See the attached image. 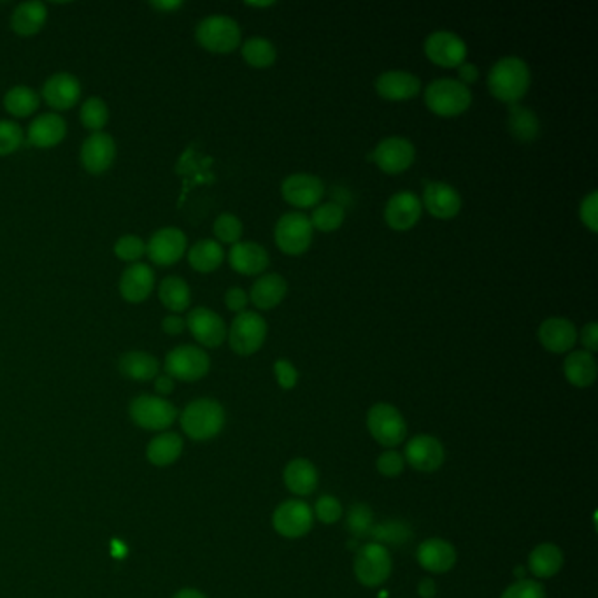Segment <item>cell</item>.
Returning <instances> with one entry per match:
<instances>
[{
	"label": "cell",
	"instance_id": "cell-47",
	"mask_svg": "<svg viewBox=\"0 0 598 598\" xmlns=\"http://www.w3.org/2000/svg\"><path fill=\"white\" fill-rule=\"evenodd\" d=\"M321 523L334 525L342 518V503L339 502L332 495H323L316 501L314 512H312Z\"/></svg>",
	"mask_w": 598,
	"mask_h": 598
},
{
	"label": "cell",
	"instance_id": "cell-7",
	"mask_svg": "<svg viewBox=\"0 0 598 598\" xmlns=\"http://www.w3.org/2000/svg\"><path fill=\"white\" fill-rule=\"evenodd\" d=\"M130 420L144 431H166L174 425L179 412L172 402L158 395H139L128 406Z\"/></svg>",
	"mask_w": 598,
	"mask_h": 598
},
{
	"label": "cell",
	"instance_id": "cell-23",
	"mask_svg": "<svg viewBox=\"0 0 598 598\" xmlns=\"http://www.w3.org/2000/svg\"><path fill=\"white\" fill-rule=\"evenodd\" d=\"M228 264L240 276H260L270 264V257L262 244L240 240L230 248Z\"/></svg>",
	"mask_w": 598,
	"mask_h": 598
},
{
	"label": "cell",
	"instance_id": "cell-60",
	"mask_svg": "<svg viewBox=\"0 0 598 598\" xmlns=\"http://www.w3.org/2000/svg\"><path fill=\"white\" fill-rule=\"evenodd\" d=\"M246 5L249 7H258V9H264V7H272L274 2H246Z\"/></svg>",
	"mask_w": 598,
	"mask_h": 598
},
{
	"label": "cell",
	"instance_id": "cell-18",
	"mask_svg": "<svg viewBox=\"0 0 598 598\" xmlns=\"http://www.w3.org/2000/svg\"><path fill=\"white\" fill-rule=\"evenodd\" d=\"M404 461L420 472H435L442 467L446 453L444 446L437 437L416 435L406 444Z\"/></svg>",
	"mask_w": 598,
	"mask_h": 598
},
{
	"label": "cell",
	"instance_id": "cell-22",
	"mask_svg": "<svg viewBox=\"0 0 598 598\" xmlns=\"http://www.w3.org/2000/svg\"><path fill=\"white\" fill-rule=\"evenodd\" d=\"M421 206L437 219H453L461 211V197L444 181H429L423 190Z\"/></svg>",
	"mask_w": 598,
	"mask_h": 598
},
{
	"label": "cell",
	"instance_id": "cell-53",
	"mask_svg": "<svg viewBox=\"0 0 598 598\" xmlns=\"http://www.w3.org/2000/svg\"><path fill=\"white\" fill-rule=\"evenodd\" d=\"M581 342L584 346V351L595 355L598 351V325L597 321H590L581 330Z\"/></svg>",
	"mask_w": 598,
	"mask_h": 598
},
{
	"label": "cell",
	"instance_id": "cell-15",
	"mask_svg": "<svg viewBox=\"0 0 598 598\" xmlns=\"http://www.w3.org/2000/svg\"><path fill=\"white\" fill-rule=\"evenodd\" d=\"M281 195L287 204L297 209H311L321 202L325 185L318 176L297 172L283 179Z\"/></svg>",
	"mask_w": 598,
	"mask_h": 598
},
{
	"label": "cell",
	"instance_id": "cell-43",
	"mask_svg": "<svg viewBox=\"0 0 598 598\" xmlns=\"http://www.w3.org/2000/svg\"><path fill=\"white\" fill-rule=\"evenodd\" d=\"M374 525H376L374 512L367 503H355L350 507V511L346 514V528L353 537H357V539L370 537V532Z\"/></svg>",
	"mask_w": 598,
	"mask_h": 598
},
{
	"label": "cell",
	"instance_id": "cell-2",
	"mask_svg": "<svg viewBox=\"0 0 598 598\" xmlns=\"http://www.w3.org/2000/svg\"><path fill=\"white\" fill-rule=\"evenodd\" d=\"M183 431L197 442L218 437L225 427V409L215 399H197L179 414Z\"/></svg>",
	"mask_w": 598,
	"mask_h": 598
},
{
	"label": "cell",
	"instance_id": "cell-32",
	"mask_svg": "<svg viewBox=\"0 0 598 598\" xmlns=\"http://www.w3.org/2000/svg\"><path fill=\"white\" fill-rule=\"evenodd\" d=\"M563 374L575 388H588L597 380V360L584 350L571 351L563 361Z\"/></svg>",
	"mask_w": 598,
	"mask_h": 598
},
{
	"label": "cell",
	"instance_id": "cell-41",
	"mask_svg": "<svg viewBox=\"0 0 598 598\" xmlns=\"http://www.w3.org/2000/svg\"><path fill=\"white\" fill-rule=\"evenodd\" d=\"M311 225L314 230H319L323 234H330L342 227L346 219V211L337 202H327L321 206H316L312 211Z\"/></svg>",
	"mask_w": 598,
	"mask_h": 598
},
{
	"label": "cell",
	"instance_id": "cell-48",
	"mask_svg": "<svg viewBox=\"0 0 598 598\" xmlns=\"http://www.w3.org/2000/svg\"><path fill=\"white\" fill-rule=\"evenodd\" d=\"M579 219L581 223L592 232L597 234L598 232V192L588 193L581 204H579Z\"/></svg>",
	"mask_w": 598,
	"mask_h": 598
},
{
	"label": "cell",
	"instance_id": "cell-38",
	"mask_svg": "<svg viewBox=\"0 0 598 598\" xmlns=\"http://www.w3.org/2000/svg\"><path fill=\"white\" fill-rule=\"evenodd\" d=\"M240 56L253 69H269L278 60V49L265 37H249L240 46Z\"/></svg>",
	"mask_w": 598,
	"mask_h": 598
},
{
	"label": "cell",
	"instance_id": "cell-17",
	"mask_svg": "<svg viewBox=\"0 0 598 598\" xmlns=\"http://www.w3.org/2000/svg\"><path fill=\"white\" fill-rule=\"evenodd\" d=\"M187 329L200 346L209 350L219 348L227 340V325L223 318L209 308H195L188 312Z\"/></svg>",
	"mask_w": 598,
	"mask_h": 598
},
{
	"label": "cell",
	"instance_id": "cell-31",
	"mask_svg": "<svg viewBox=\"0 0 598 598\" xmlns=\"http://www.w3.org/2000/svg\"><path fill=\"white\" fill-rule=\"evenodd\" d=\"M283 479H285L288 490L293 495L308 497V495H311L316 492L319 476H318L316 467L312 465L309 460L295 458L285 467Z\"/></svg>",
	"mask_w": 598,
	"mask_h": 598
},
{
	"label": "cell",
	"instance_id": "cell-8",
	"mask_svg": "<svg viewBox=\"0 0 598 598\" xmlns=\"http://www.w3.org/2000/svg\"><path fill=\"white\" fill-rule=\"evenodd\" d=\"M312 228L309 216L293 211L281 216L274 228V240L281 253L288 257H300L311 248Z\"/></svg>",
	"mask_w": 598,
	"mask_h": 598
},
{
	"label": "cell",
	"instance_id": "cell-54",
	"mask_svg": "<svg viewBox=\"0 0 598 598\" xmlns=\"http://www.w3.org/2000/svg\"><path fill=\"white\" fill-rule=\"evenodd\" d=\"M162 329L167 335H181L187 329V319L179 314H168L162 321Z\"/></svg>",
	"mask_w": 598,
	"mask_h": 598
},
{
	"label": "cell",
	"instance_id": "cell-35",
	"mask_svg": "<svg viewBox=\"0 0 598 598\" xmlns=\"http://www.w3.org/2000/svg\"><path fill=\"white\" fill-rule=\"evenodd\" d=\"M562 567H563V552L551 542L539 544L528 556L530 573L541 579H548L558 574Z\"/></svg>",
	"mask_w": 598,
	"mask_h": 598
},
{
	"label": "cell",
	"instance_id": "cell-26",
	"mask_svg": "<svg viewBox=\"0 0 598 598\" xmlns=\"http://www.w3.org/2000/svg\"><path fill=\"white\" fill-rule=\"evenodd\" d=\"M418 563L433 574L450 573L456 563L455 546L444 539H427L416 551Z\"/></svg>",
	"mask_w": 598,
	"mask_h": 598
},
{
	"label": "cell",
	"instance_id": "cell-29",
	"mask_svg": "<svg viewBox=\"0 0 598 598\" xmlns=\"http://www.w3.org/2000/svg\"><path fill=\"white\" fill-rule=\"evenodd\" d=\"M48 20V9L43 2L28 0L16 5L11 15V30L22 37L35 35L43 30Z\"/></svg>",
	"mask_w": 598,
	"mask_h": 598
},
{
	"label": "cell",
	"instance_id": "cell-21",
	"mask_svg": "<svg viewBox=\"0 0 598 598\" xmlns=\"http://www.w3.org/2000/svg\"><path fill=\"white\" fill-rule=\"evenodd\" d=\"M41 98L53 111H69L81 98V83L69 72H56L43 85Z\"/></svg>",
	"mask_w": 598,
	"mask_h": 598
},
{
	"label": "cell",
	"instance_id": "cell-51",
	"mask_svg": "<svg viewBox=\"0 0 598 598\" xmlns=\"http://www.w3.org/2000/svg\"><path fill=\"white\" fill-rule=\"evenodd\" d=\"M274 376L283 390H293L299 383V372L289 360L281 359L274 363Z\"/></svg>",
	"mask_w": 598,
	"mask_h": 598
},
{
	"label": "cell",
	"instance_id": "cell-37",
	"mask_svg": "<svg viewBox=\"0 0 598 598\" xmlns=\"http://www.w3.org/2000/svg\"><path fill=\"white\" fill-rule=\"evenodd\" d=\"M158 299L166 309L174 314H179L190 308L192 291L183 278L168 276L158 285Z\"/></svg>",
	"mask_w": 598,
	"mask_h": 598
},
{
	"label": "cell",
	"instance_id": "cell-50",
	"mask_svg": "<svg viewBox=\"0 0 598 598\" xmlns=\"http://www.w3.org/2000/svg\"><path fill=\"white\" fill-rule=\"evenodd\" d=\"M378 471L386 476V478H397L404 472V456L397 451H384L383 455L378 458Z\"/></svg>",
	"mask_w": 598,
	"mask_h": 598
},
{
	"label": "cell",
	"instance_id": "cell-55",
	"mask_svg": "<svg viewBox=\"0 0 598 598\" xmlns=\"http://www.w3.org/2000/svg\"><path fill=\"white\" fill-rule=\"evenodd\" d=\"M478 66H474V64H461V66L458 67V81H460L461 85H465L467 88H469L471 85L478 83Z\"/></svg>",
	"mask_w": 598,
	"mask_h": 598
},
{
	"label": "cell",
	"instance_id": "cell-5",
	"mask_svg": "<svg viewBox=\"0 0 598 598\" xmlns=\"http://www.w3.org/2000/svg\"><path fill=\"white\" fill-rule=\"evenodd\" d=\"M267 339V321L260 312L242 311L227 330L230 350L239 357H251L262 350Z\"/></svg>",
	"mask_w": 598,
	"mask_h": 598
},
{
	"label": "cell",
	"instance_id": "cell-3",
	"mask_svg": "<svg viewBox=\"0 0 598 598\" xmlns=\"http://www.w3.org/2000/svg\"><path fill=\"white\" fill-rule=\"evenodd\" d=\"M425 106L435 117L456 118L472 106V92L458 79L441 77L425 88Z\"/></svg>",
	"mask_w": 598,
	"mask_h": 598
},
{
	"label": "cell",
	"instance_id": "cell-36",
	"mask_svg": "<svg viewBox=\"0 0 598 598\" xmlns=\"http://www.w3.org/2000/svg\"><path fill=\"white\" fill-rule=\"evenodd\" d=\"M225 260L223 246L215 239H202L195 242L188 251V262L193 270L200 274H209L218 270Z\"/></svg>",
	"mask_w": 598,
	"mask_h": 598
},
{
	"label": "cell",
	"instance_id": "cell-52",
	"mask_svg": "<svg viewBox=\"0 0 598 598\" xmlns=\"http://www.w3.org/2000/svg\"><path fill=\"white\" fill-rule=\"evenodd\" d=\"M248 302H249V297H248V293L242 288L234 287L227 289V293H225V306H227L228 311L238 312V314L246 311Z\"/></svg>",
	"mask_w": 598,
	"mask_h": 598
},
{
	"label": "cell",
	"instance_id": "cell-25",
	"mask_svg": "<svg viewBox=\"0 0 598 598\" xmlns=\"http://www.w3.org/2000/svg\"><path fill=\"white\" fill-rule=\"evenodd\" d=\"M155 289V272L149 265L137 264L128 265L120 279L121 297L130 304H141L149 299V295Z\"/></svg>",
	"mask_w": 598,
	"mask_h": 598
},
{
	"label": "cell",
	"instance_id": "cell-27",
	"mask_svg": "<svg viewBox=\"0 0 598 598\" xmlns=\"http://www.w3.org/2000/svg\"><path fill=\"white\" fill-rule=\"evenodd\" d=\"M67 136V123L58 113L39 115L26 130L28 143L39 149H48L62 143Z\"/></svg>",
	"mask_w": 598,
	"mask_h": 598
},
{
	"label": "cell",
	"instance_id": "cell-10",
	"mask_svg": "<svg viewBox=\"0 0 598 598\" xmlns=\"http://www.w3.org/2000/svg\"><path fill=\"white\" fill-rule=\"evenodd\" d=\"M425 56L433 66L442 69H458L467 60L465 41L450 30H437L425 39Z\"/></svg>",
	"mask_w": 598,
	"mask_h": 598
},
{
	"label": "cell",
	"instance_id": "cell-45",
	"mask_svg": "<svg viewBox=\"0 0 598 598\" xmlns=\"http://www.w3.org/2000/svg\"><path fill=\"white\" fill-rule=\"evenodd\" d=\"M115 255L121 262L137 264L146 255V242L139 236H121L115 244Z\"/></svg>",
	"mask_w": 598,
	"mask_h": 598
},
{
	"label": "cell",
	"instance_id": "cell-57",
	"mask_svg": "<svg viewBox=\"0 0 598 598\" xmlns=\"http://www.w3.org/2000/svg\"><path fill=\"white\" fill-rule=\"evenodd\" d=\"M418 593H420V597L421 598H433L435 597V593H437V586H435V583L431 579H423L420 583V586H418Z\"/></svg>",
	"mask_w": 598,
	"mask_h": 598
},
{
	"label": "cell",
	"instance_id": "cell-1",
	"mask_svg": "<svg viewBox=\"0 0 598 598\" xmlns=\"http://www.w3.org/2000/svg\"><path fill=\"white\" fill-rule=\"evenodd\" d=\"M532 83V74L527 62L520 56L501 58L488 74V90L503 104H518L527 96Z\"/></svg>",
	"mask_w": 598,
	"mask_h": 598
},
{
	"label": "cell",
	"instance_id": "cell-19",
	"mask_svg": "<svg viewBox=\"0 0 598 598\" xmlns=\"http://www.w3.org/2000/svg\"><path fill=\"white\" fill-rule=\"evenodd\" d=\"M537 339L546 351L552 355H565L574 348L579 334L571 319L552 316L539 325Z\"/></svg>",
	"mask_w": 598,
	"mask_h": 598
},
{
	"label": "cell",
	"instance_id": "cell-24",
	"mask_svg": "<svg viewBox=\"0 0 598 598\" xmlns=\"http://www.w3.org/2000/svg\"><path fill=\"white\" fill-rule=\"evenodd\" d=\"M378 96L390 102H406L421 92L418 76L407 71H386L376 79Z\"/></svg>",
	"mask_w": 598,
	"mask_h": 598
},
{
	"label": "cell",
	"instance_id": "cell-56",
	"mask_svg": "<svg viewBox=\"0 0 598 598\" xmlns=\"http://www.w3.org/2000/svg\"><path fill=\"white\" fill-rule=\"evenodd\" d=\"M155 391L158 393V397H167L174 391V380L167 376V374H158L155 378Z\"/></svg>",
	"mask_w": 598,
	"mask_h": 598
},
{
	"label": "cell",
	"instance_id": "cell-9",
	"mask_svg": "<svg viewBox=\"0 0 598 598\" xmlns=\"http://www.w3.org/2000/svg\"><path fill=\"white\" fill-rule=\"evenodd\" d=\"M367 429L384 448H397L406 441L407 425L402 412L386 402L369 409Z\"/></svg>",
	"mask_w": 598,
	"mask_h": 598
},
{
	"label": "cell",
	"instance_id": "cell-20",
	"mask_svg": "<svg viewBox=\"0 0 598 598\" xmlns=\"http://www.w3.org/2000/svg\"><path fill=\"white\" fill-rule=\"evenodd\" d=\"M81 166L90 174H104L115 164L117 143L106 132H96L81 146Z\"/></svg>",
	"mask_w": 598,
	"mask_h": 598
},
{
	"label": "cell",
	"instance_id": "cell-12",
	"mask_svg": "<svg viewBox=\"0 0 598 598\" xmlns=\"http://www.w3.org/2000/svg\"><path fill=\"white\" fill-rule=\"evenodd\" d=\"M188 248V239L183 230L176 227H166L157 230L146 244L147 258L158 267L177 264Z\"/></svg>",
	"mask_w": 598,
	"mask_h": 598
},
{
	"label": "cell",
	"instance_id": "cell-30",
	"mask_svg": "<svg viewBox=\"0 0 598 598\" xmlns=\"http://www.w3.org/2000/svg\"><path fill=\"white\" fill-rule=\"evenodd\" d=\"M183 450H185V442L179 433L160 431L157 437L149 441L146 456L149 463L155 467H168L181 458Z\"/></svg>",
	"mask_w": 598,
	"mask_h": 598
},
{
	"label": "cell",
	"instance_id": "cell-28",
	"mask_svg": "<svg viewBox=\"0 0 598 598\" xmlns=\"http://www.w3.org/2000/svg\"><path fill=\"white\" fill-rule=\"evenodd\" d=\"M288 295L287 279L281 274L260 276L249 291V302L260 311L276 309Z\"/></svg>",
	"mask_w": 598,
	"mask_h": 598
},
{
	"label": "cell",
	"instance_id": "cell-13",
	"mask_svg": "<svg viewBox=\"0 0 598 598\" xmlns=\"http://www.w3.org/2000/svg\"><path fill=\"white\" fill-rule=\"evenodd\" d=\"M374 162L388 176L406 172L416 160V147L406 137H386L374 149Z\"/></svg>",
	"mask_w": 598,
	"mask_h": 598
},
{
	"label": "cell",
	"instance_id": "cell-58",
	"mask_svg": "<svg viewBox=\"0 0 598 598\" xmlns=\"http://www.w3.org/2000/svg\"><path fill=\"white\" fill-rule=\"evenodd\" d=\"M151 5L162 13H172L176 9H179L183 5V2L177 0H158V2H151Z\"/></svg>",
	"mask_w": 598,
	"mask_h": 598
},
{
	"label": "cell",
	"instance_id": "cell-44",
	"mask_svg": "<svg viewBox=\"0 0 598 598\" xmlns=\"http://www.w3.org/2000/svg\"><path fill=\"white\" fill-rule=\"evenodd\" d=\"M215 238L219 244H238L240 242V238L244 234V225L239 218L232 213H223V215L216 218L215 225Z\"/></svg>",
	"mask_w": 598,
	"mask_h": 598
},
{
	"label": "cell",
	"instance_id": "cell-49",
	"mask_svg": "<svg viewBox=\"0 0 598 598\" xmlns=\"http://www.w3.org/2000/svg\"><path fill=\"white\" fill-rule=\"evenodd\" d=\"M501 598H546V590L533 579H523L511 584Z\"/></svg>",
	"mask_w": 598,
	"mask_h": 598
},
{
	"label": "cell",
	"instance_id": "cell-4",
	"mask_svg": "<svg viewBox=\"0 0 598 598\" xmlns=\"http://www.w3.org/2000/svg\"><path fill=\"white\" fill-rule=\"evenodd\" d=\"M195 39L198 46H202L209 53L228 55L239 48L242 43V32L239 24L234 18L213 15L197 25Z\"/></svg>",
	"mask_w": 598,
	"mask_h": 598
},
{
	"label": "cell",
	"instance_id": "cell-11",
	"mask_svg": "<svg viewBox=\"0 0 598 598\" xmlns=\"http://www.w3.org/2000/svg\"><path fill=\"white\" fill-rule=\"evenodd\" d=\"M391 556L388 548L376 542H369L360 548L355 558V575L363 586H381L391 574Z\"/></svg>",
	"mask_w": 598,
	"mask_h": 598
},
{
	"label": "cell",
	"instance_id": "cell-39",
	"mask_svg": "<svg viewBox=\"0 0 598 598\" xmlns=\"http://www.w3.org/2000/svg\"><path fill=\"white\" fill-rule=\"evenodd\" d=\"M41 106V96L28 86H13L4 96V107L11 117L26 118L34 115Z\"/></svg>",
	"mask_w": 598,
	"mask_h": 598
},
{
	"label": "cell",
	"instance_id": "cell-33",
	"mask_svg": "<svg viewBox=\"0 0 598 598\" xmlns=\"http://www.w3.org/2000/svg\"><path fill=\"white\" fill-rule=\"evenodd\" d=\"M118 369L121 376H125L127 380L146 383L158 376L160 361L146 351H128L121 355Z\"/></svg>",
	"mask_w": 598,
	"mask_h": 598
},
{
	"label": "cell",
	"instance_id": "cell-59",
	"mask_svg": "<svg viewBox=\"0 0 598 598\" xmlns=\"http://www.w3.org/2000/svg\"><path fill=\"white\" fill-rule=\"evenodd\" d=\"M172 598H208L202 592L195 590V588H183L179 590Z\"/></svg>",
	"mask_w": 598,
	"mask_h": 598
},
{
	"label": "cell",
	"instance_id": "cell-46",
	"mask_svg": "<svg viewBox=\"0 0 598 598\" xmlns=\"http://www.w3.org/2000/svg\"><path fill=\"white\" fill-rule=\"evenodd\" d=\"M24 144V130L16 121L0 120V157L13 155Z\"/></svg>",
	"mask_w": 598,
	"mask_h": 598
},
{
	"label": "cell",
	"instance_id": "cell-42",
	"mask_svg": "<svg viewBox=\"0 0 598 598\" xmlns=\"http://www.w3.org/2000/svg\"><path fill=\"white\" fill-rule=\"evenodd\" d=\"M79 118L81 123L86 130H90L92 134L96 132H102L104 127L109 121V109L107 104L100 98V96H90L83 102L81 111H79Z\"/></svg>",
	"mask_w": 598,
	"mask_h": 598
},
{
	"label": "cell",
	"instance_id": "cell-14",
	"mask_svg": "<svg viewBox=\"0 0 598 598\" xmlns=\"http://www.w3.org/2000/svg\"><path fill=\"white\" fill-rule=\"evenodd\" d=\"M312 525L314 514L311 507L304 501H287L272 514V527L287 539L304 537L306 533H309Z\"/></svg>",
	"mask_w": 598,
	"mask_h": 598
},
{
	"label": "cell",
	"instance_id": "cell-40",
	"mask_svg": "<svg viewBox=\"0 0 598 598\" xmlns=\"http://www.w3.org/2000/svg\"><path fill=\"white\" fill-rule=\"evenodd\" d=\"M412 537V528L402 520H388L380 525H374L370 532V539H374L376 544H381L384 548H400L407 544Z\"/></svg>",
	"mask_w": 598,
	"mask_h": 598
},
{
	"label": "cell",
	"instance_id": "cell-6",
	"mask_svg": "<svg viewBox=\"0 0 598 598\" xmlns=\"http://www.w3.org/2000/svg\"><path fill=\"white\" fill-rule=\"evenodd\" d=\"M164 369L174 381L195 383L209 374L211 359L202 348L183 344L168 351Z\"/></svg>",
	"mask_w": 598,
	"mask_h": 598
},
{
	"label": "cell",
	"instance_id": "cell-34",
	"mask_svg": "<svg viewBox=\"0 0 598 598\" xmlns=\"http://www.w3.org/2000/svg\"><path fill=\"white\" fill-rule=\"evenodd\" d=\"M507 128H509V134L518 143H533L541 132V121L532 109H528L525 106L512 104L509 107Z\"/></svg>",
	"mask_w": 598,
	"mask_h": 598
},
{
	"label": "cell",
	"instance_id": "cell-16",
	"mask_svg": "<svg viewBox=\"0 0 598 598\" xmlns=\"http://www.w3.org/2000/svg\"><path fill=\"white\" fill-rule=\"evenodd\" d=\"M423 215V206L416 193L397 192L384 206V223L395 232H407L418 225Z\"/></svg>",
	"mask_w": 598,
	"mask_h": 598
}]
</instances>
